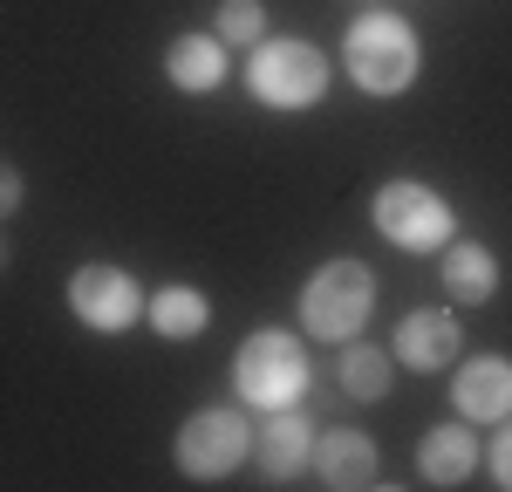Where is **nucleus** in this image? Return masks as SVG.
Instances as JSON below:
<instances>
[{"mask_svg": "<svg viewBox=\"0 0 512 492\" xmlns=\"http://www.w3.org/2000/svg\"><path fill=\"white\" fill-rule=\"evenodd\" d=\"M376 233L410 253H437V246H451V205L417 178H390L376 192Z\"/></svg>", "mask_w": 512, "mask_h": 492, "instance_id": "obj_5", "label": "nucleus"}, {"mask_svg": "<svg viewBox=\"0 0 512 492\" xmlns=\"http://www.w3.org/2000/svg\"><path fill=\"white\" fill-rule=\"evenodd\" d=\"M260 28H267V7H260V0H226L219 21H212L219 41H260Z\"/></svg>", "mask_w": 512, "mask_h": 492, "instance_id": "obj_17", "label": "nucleus"}, {"mask_svg": "<svg viewBox=\"0 0 512 492\" xmlns=\"http://www.w3.org/2000/svg\"><path fill=\"white\" fill-rule=\"evenodd\" d=\"M403 369H417V376H431L458 356V322L444 315V308H417V315H403L396 322V349H390Z\"/></svg>", "mask_w": 512, "mask_h": 492, "instance_id": "obj_9", "label": "nucleus"}, {"mask_svg": "<svg viewBox=\"0 0 512 492\" xmlns=\"http://www.w3.org/2000/svg\"><path fill=\"white\" fill-rule=\"evenodd\" d=\"M205 322H212V308H205V294H198V287H158V294H151V328L171 335V342L205 335Z\"/></svg>", "mask_w": 512, "mask_h": 492, "instance_id": "obj_15", "label": "nucleus"}, {"mask_svg": "<svg viewBox=\"0 0 512 492\" xmlns=\"http://www.w3.org/2000/svg\"><path fill=\"white\" fill-rule=\"evenodd\" d=\"M308 465H315V424H308V417H294V410L280 404L274 417L260 424V472L287 486V479H301Z\"/></svg>", "mask_w": 512, "mask_h": 492, "instance_id": "obj_10", "label": "nucleus"}, {"mask_svg": "<svg viewBox=\"0 0 512 492\" xmlns=\"http://www.w3.org/2000/svg\"><path fill=\"white\" fill-rule=\"evenodd\" d=\"M164 76L178 82L185 96L219 89V82H226V41H219V35H178V41H171V55H164Z\"/></svg>", "mask_w": 512, "mask_h": 492, "instance_id": "obj_13", "label": "nucleus"}, {"mask_svg": "<svg viewBox=\"0 0 512 492\" xmlns=\"http://www.w3.org/2000/svg\"><path fill=\"white\" fill-rule=\"evenodd\" d=\"M492 479L512 492V424H499V438H492Z\"/></svg>", "mask_w": 512, "mask_h": 492, "instance_id": "obj_18", "label": "nucleus"}, {"mask_svg": "<svg viewBox=\"0 0 512 492\" xmlns=\"http://www.w3.org/2000/svg\"><path fill=\"white\" fill-rule=\"evenodd\" d=\"M69 308H76L82 328L117 335V328H130L151 301L137 294V281H130L123 267H76V281H69Z\"/></svg>", "mask_w": 512, "mask_h": 492, "instance_id": "obj_7", "label": "nucleus"}, {"mask_svg": "<svg viewBox=\"0 0 512 492\" xmlns=\"http://www.w3.org/2000/svg\"><path fill=\"white\" fill-rule=\"evenodd\" d=\"M21 192H28V185H21V171H14V164H0V219H7V212H21Z\"/></svg>", "mask_w": 512, "mask_h": 492, "instance_id": "obj_19", "label": "nucleus"}, {"mask_svg": "<svg viewBox=\"0 0 512 492\" xmlns=\"http://www.w3.org/2000/svg\"><path fill=\"white\" fill-rule=\"evenodd\" d=\"M0 267H7V240H0Z\"/></svg>", "mask_w": 512, "mask_h": 492, "instance_id": "obj_20", "label": "nucleus"}, {"mask_svg": "<svg viewBox=\"0 0 512 492\" xmlns=\"http://www.w3.org/2000/svg\"><path fill=\"white\" fill-rule=\"evenodd\" d=\"M342 62H349L355 89L369 96H403L417 76V35L403 14H362L349 35H342Z\"/></svg>", "mask_w": 512, "mask_h": 492, "instance_id": "obj_1", "label": "nucleus"}, {"mask_svg": "<svg viewBox=\"0 0 512 492\" xmlns=\"http://www.w3.org/2000/svg\"><path fill=\"white\" fill-rule=\"evenodd\" d=\"M246 82H253V96L267 110H308V103H321V89H328V62H321V48H308V41H267L253 55Z\"/></svg>", "mask_w": 512, "mask_h": 492, "instance_id": "obj_4", "label": "nucleus"}, {"mask_svg": "<svg viewBox=\"0 0 512 492\" xmlns=\"http://www.w3.org/2000/svg\"><path fill=\"white\" fill-rule=\"evenodd\" d=\"M451 404H458V417H478V424L512 417V363L506 356H472V363H458Z\"/></svg>", "mask_w": 512, "mask_h": 492, "instance_id": "obj_8", "label": "nucleus"}, {"mask_svg": "<svg viewBox=\"0 0 512 492\" xmlns=\"http://www.w3.org/2000/svg\"><path fill=\"white\" fill-rule=\"evenodd\" d=\"M444 294H451L458 308H485V301L499 294V260L478 240L451 246V253H444Z\"/></svg>", "mask_w": 512, "mask_h": 492, "instance_id": "obj_14", "label": "nucleus"}, {"mask_svg": "<svg viewBox=\"0 0 512 492\" xmlns=\"http://www.w3.org/2000/svg\"><path fill=\"white\" fill-rule=\"evenodd\" d=\"M472 472H478V438L465 424L424 431V445H417V479H424V486H465Z\"/></svg>", "mask_w": 512, "mask_h": 492, "instance_id": "obj_11", "label": "nucleus"}, {"mask_svg": "<svg viewBox=\"0 0 512 492\" xmlns=\"http://www.w3.org/2000/svg\"><path fill=\"white\" fill-rule=\"evenodd\" d=\"M369 315H376V274L362 260H328L301 287V322L315 328V342H355Z\"/></svg>", "mask_w": 512, "mask_h": 492, "instance_id": "obj_2", "label": "nucleus"}, {"mask_svg": "<svg viewBox=\"0 0 512 492\" xmlns=\"http://www.w3.org/2000/svg\"><path fill=\"white\" fill-rule=\"evenodd\" d=\"M246 451H253L246 417H233V410H198V417H185V431H178V472L185 479H226V472H239Z\"/></svg>", "mask_w": 512, "mask_h": 492, "instance_id": "obj_6", "label": "nucleus"}, {"mask_svg": "<svg viewBox=\"0 0 512 492\" xmlns=\"http://www.w3.org/2000/svg\"><path fill=\"white\" fill-rule=\"evenodd\" d=\"M233 383L246 404L260 410H280L294 404L301 390H308V356H301V342L287 335V328H260V335H246L233 356Z\"/></svg>", "mask_w": 512, "mask_h": 492, "instance_id": "obj_3", "label": "nucleus"}, {"mask_svg": "<svg viewBox=\"0 0 512 492\" xmlns=\"http://www.w3.org/2000/svg\"><path fill=\"white\" fill-rule=\"evenodd\" d=\"M315 472H321V486H335V492L369 486L376 479V445L362 431H328V438H315Z\"/></svg>", "mask_w": 512, "mask_h": 492, "instance_id": "obj_12", "label": "nucleus"}, {"mask_svg": "<svg viewBox=\"0 0 512 492\" xmlns=\"http://www.w3.org/2000/svg\"><path fill=\"white\" fill-rule=\"evenodd\" d=\"M390 376H396V356H383V349H349L342 356V390L362 397V404H376L390 390Z\"/></svg>", "mask_w": 512, "mask_h": 492, "instance_id": "obj_16", "label": "nucleus"}]
</instances>
